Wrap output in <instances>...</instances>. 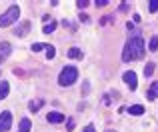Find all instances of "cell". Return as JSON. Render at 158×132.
Returning <instances> with one entry per match:
<instances>
[{
    "label": "cell",
    "instance_id": "obj_1",
    "mask_svg": "<svg viewBox=\"0 0 158 132\" xmlns=\"http://www.w3.org/2000/svg\"><path fill=\"white\" fill-rule=\"evenodd\" d=\"M144 50H146V44L140 36H132L126 44H124L122 50V60L124 62H130V60H140L144 56Z\"/></svg>",
    "mask_w": 158,
    "mask_h": 132
},
{
    "label": "cell",
    "instance_id": "obj_2",
    "mask_svg": "<svg viewBox=\"0 0 158 132\" xmlns=\"http://www.w3.org/2000/svg\"><path fill=\"white\" fill-rule=\"evenodd\" d=\"M76 78H78L76 66H64L62 72L58 74V84H60V86H70V84L76 82Z\"/></svg>",
    "mask_w": 158,
    "mask_h": 132
},
{
    "label": "cell",
    "instance_id": "obj_3",
    "mask_svg": "<svg viewBox=\"0 0 158 132\" xmlns=\"http://www.w3.org/2000/svg\"><path fill=\"white\" fill-rule=\"evenodd\" d=\"M18 16H20V6H16V4H14V6H10L2 16H0V28L14 24L16 20H18Z\"/></svg>",
    "mask_w": 158,
    "mask_h": 132
},
{
    "label": "cell",
    "instance_id": "obj_4",
    "mask_svg": "<svg viewBox=\"0 0 158 132\" xmlns=\"http://www.w3.org/2000/svg\"><path fill=\"white\" fill-rule=\"evenodd\" d=\"M10 126H12V114L8 112V110H4V112L0 114V132L10 130Z\"/></svg>",
    "mask_w": 158,
    "mask_h": 132
},
{
    "label": "cell",
    "instance_id": "obj_5",
    "mask_svg": "<svg viewBox=\"0 0 158 132\" xmlns=\"http://www.w3.org/2000/svg\"><path fill=\"white\" fill-rule=\"evenodd\" d=\"M122 80L126 82L128 86H130V90H136V86H138V78H136V72H132V70H128V72L122 74Z\"/></svg>",
    "mask_w": 158,
    "mask_h": 132
},
{
    "label": "cell",
    "instance_id": "obj_6",
    "mask_svg": "<svg viewBox=\"0 0 158 132\" xmlns=\"http://www.w3.org/2000/svg\"><path fill=\"white\" fill-rule=\"evenodd\" d=\"M30 26H32V24L28 22V20H24V22H20L18 26L14 28V34L16 36H26L28 32H30Z\"/></svg>",
    "mask_w": 158,
    "mask_h": 132
},
{
    "label": "cell",
    "instance_id": "obj_7",
    "mask_svg": "<svg viewBox=\"0 0 158 132\" xmlns=\"http://www.w3.org/2000/svg\"><path fill=\"white\" fill-rule=\"evenodd\" d=\"M10 52H12V46L8 42H0V64L4 62V60L10 56Z\"/></svg>",
    "mask_w": 158,
    "mask_h": 132
},
{
    "label": "cell",
    "instance_id": "obj_8",
    "mask_svg": "<svg viewBox=\"0 0 158 132\" xmlns=\"http://www.w3.org/2000/svg\"><path fill=\"white\" fill-rule=\"evenodd\" d=\"M46 120L52 122V124H58V122H64V114H60V112H48Z\"/></svg>",
    "mask_w": 158,
    "mask_h": 132
},
{
    "label": "cell",
    "instance_id": "obj_9",
    "mask_svg": "<svg viewBox=\"0 0 158 132\" xmlns=\"http://www.w3.org/2000/svg\"><path fill=\"white\" fill-rule=\"evenodd\" d=\"M146 96H148V100H156V98H158V80L150 84V88H148V94H146Z\"/></svg>",
    "mask_w": 158,
    "mask_h": 132
},
{
    "label": "cell",
    "instance_id": "obj_10",
    "mask_svg": "<svg viewBox=\"0 0 158 132\" xmlns=\"http://www.w3.org/2000/svg\"><path fill=\"white\" fill-rule=\"evenodd\" d=\"M128 112H130L132 116H142V114H144V106H140V104H132L130 108H128Z\"/></svg>",
    "mask_w": 158,
    "mask_h": 132
},
{
    "label": "cell",
    "instance_id": "obj_11",
    "mask_svg": "<svg viewBox=\"0 0 158 132\" xmlns=\"http://www.w3.org/2000/svg\"><path fill=\"white\" fill-rule=\"evenodd\" d=\"M42 104H44V100H30V104H28V110H30V112H38L40 108H42Z\"/></svg>",
    "mask_w": 158,
    "mask_h": 132
},
{
    "label": "cell",
    "instance_id": "obj_12",
    "mask_svg": "<svg viewBox=\"0 0 158 132\" xmlns=\"http://www.w3.org/2000/svg\"><path fill=\"white\" fill-rule=\"evenodd\" d=\"M68 58L82 60V50H80V48H70V50H68Z\"/></svg>",
    "mask_w": 158,
    "mask_h": 132
},
{
    "label": "cell",
    "instance_id": "obj_13",
    "mask_svg": "<svg viewBox=\"0 0 158 132\" xmlns=\"http://www.w3.org/2000/svg\"><path fill=\"white\" fill-rule=\"evenodd\" d=\"M30 128H32L30 120H28V118H22V120H20V126H18V132H30Z\"/></svg>",
    "mask_w": 158,
    "mask_h": 132
},
{
    "label": "cell",
    "instance_id": "obj_14",
    "mask_svg": "<svg viewBox=\"0 0 158 132\" xmlns=\"http://www.w3.org/2000/svg\"><path fill=\"white\" fill-rule=\"evenodd\" d=\"M8 90H10V84H8L6 80H2V82H0V100L8 96Z\"/></svg>",
    "mask_w": 158,
    "mask_h": 132
},
{
    "label": "cell",
    "instance_id": "obj_15",
    "mask_svg": "<svg viewBox=\"0 0 158 132\" xmlns=\"http://www.w3.org/2000/svg\"><path fill=\"white\" fill-rule=\"evenodd\" d=\"M56 26H58V24L54 22V20H50V24H46V26L42 28V32H44V34H50V32H54V30H56Z\"/></svg>",
    "mask_w": 158,
    "mask_h": 132
},
{
    "label": "cell",
    "instance_id": "obj_16",
    "mask_svg": "<svg viewBox=\"0 0 158 132\" xmlns=\"http://www.w3.org/2000/svg\"><path fill=\"white\" fill-rule=\"evenodd\" d=\"M152 74H154V62H148L146 66H144V76H152Z\"/></svg>",
    "mask_w": 158,
    "mask_h": 132
},
{
    "label": "cell",
    "instance_id": "obj_17",
    "mask_svg": "<svg viewBox=\"0 0 158 132\" xmlns=\"http://www.w3.org/2000/svg\"><path fill=\"white\" fill-rule=\"evenodd\" d=\"M148 48H150L152 52L158 50V36H152V38H150V42H148Z\"/></svg>",
    "mask_w": 158,
    "mask_h": 132
},
{
    "label": "cell",
    "instance_id": "obj_18",
    "mask_svg": "<svg viewBox=\"0 0 158 132\" xmlns=\"http://www.w3.org/2000/svg\"><path fill=\"white\" fill-rule=\"evenodd\" d=\"M44 50H46V58H54L56 56V50H54V46H50V44L44 46Z\"/></svg>",
    "mask_w": 158,
    "mask_h": 132
},
{
    "label": "cell",
    "instance_id": "obj_19",
    "mask_svg": "<svg viewBox=\"0 0 158 132\" xmlns=\"http://www.w3.org/2000/svg\"><path fill=\"white\" fill-rule=\"evenodd\" d=\"M148 10H150L152 14L158 12V0H150V2H148Z\"/></svg>",
    "mask_w": 158,
    "mask_h": 132
},
{
    "label": "cell",
    "instance_id": "obj_20",
    "mask_svg": "<svg viewBox=\"0 0 158 132\" xmlns=\"http://www.w3.org/2000/svg\"><path fill=\"white\" fill-rule=\"evenodd\" d=\"M40 50H44V44H32V52H40Z\"/></svg>",
    "mask_w": 158,
    "mask_h": 132
},
{
    "label": "cell",
    "instance_id": "obj_21",
    "mask_svg": "<svg viewBox=\"0 0 158 132\" xmlns=\"http://www.w3.org/2000/svg\"><path fill=\"white\" fill-rule=\"evenodd\" d=\"M76 6H78V8H86V6H88V2H86V0H78Z\"/></svg>",
    "mask_w": 158,
    "mask_h": 132
},
{
    "label": "cell",
    "instance_id": "obj_22",
    "mask_svg": "<svg viewBox=\"0 0 158 132\" xmlns=\"http://www.w3.org/2000/svg\"><path fill=\"white\" fill-rule=\"evenodd\" d=\"M68 130H74V118H68V124H66Z\"/></svg>",
    "mask_w": 158,
    "mask_h": 132
},
{
    "label": "cell",
    "instance_id": "obj_23",
    "mask_svg": "<svg viewBox=\"0 0 158 132\" xmlns=\"http://www.w3.org/2000/svg\"><path fill=\"white\" fill-rule=\"evenodd\" d=\"M82 132H96V130H94V126H92V124H88V126H86V128L82 130Z\"/></svg>",
    "mask_w": 158,
    "mask_h": 132
},
{
    "label": "cell",
    "instance_id": "obj_24",
    "mask_svg": "<svg viewBox=\"0 0 158 132\" xmlns=\"http://www.w3.org/2000/svg\"><path fill=\"white\" fill-rule=\"evenodd\" d=\"M106 4H108V0H98L96 6H106Z\"/></svg>",
    "mask_w": 158,
    "mask_h": 132
},
{
    "label": "cell",
    "instance_id": "obj_25",
    "mask_svg": "<svg viewBox=\"0 0 158 132\" xmlns=\"http://www.w3.org/2000/svg\"><path fill=\"white\" fill-rule=\"evenodd\" d=\"M106 132H114V130H106Z\"/></svg>",
    "mask_w": 158,
    "mask_h": 132
}]
</instances>
